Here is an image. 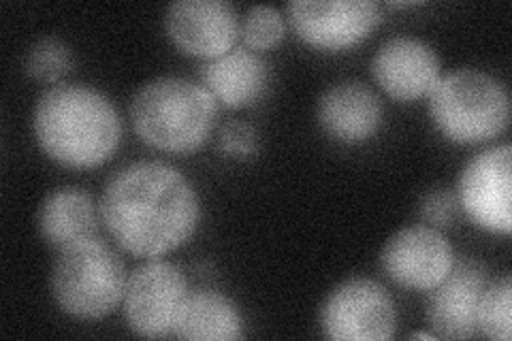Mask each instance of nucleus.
<instances>
[{
	"label": "nucleus",
	"instance_id": "nucleus-1",
	"mask_svg": "<svg viewBox=\"0 0 512 341\" xmlns=\"http://www.w3.org/2000/svg\"><path fill=\"white\" fill-rule=\"evenodd\" d=\"M99 214L118 246L156 258L188 241L199 224V197L165 162H133L111 175Z\"/></svg>",
	"mask_w": 512,
	"mask_h": 341
},
{
	"label": "nucleus",
	"instance_id": "nucleus-2",
	"mask_svg": "<svg viewBox=\"0 0 512 341\" xmlns=\"http://www.w3.org/2000/svg\"><path fill=\"white\" fill-rule=\"evenodd\" d=\"M32 126L41 150L60 165L75 169L103 165L122 139L116 107L103 92L82 84L45 90Z\"/></svg>",
	"mask_w": 512,
	"mask_h": 341
},
{
	"label": "nucleus",
	"instance_id": "nucleus-3",
	"mask_svg": "<svg viewBox=\"0 0 512 341\" xmlns=\"http://www.w3.org/2000/svg\"><path fill=\"white\" fill-rule=\"evenodd\" d=\"M131 120L141 141L163 152H192L216 124V101L201 84L158 77L133 96Z\"/></svg>",
	"mask_w": 512,
	"mask_h": 341
},
{
	"label": "nucleus",
	"instance_id": "nucleus-4",
	"mask_svg": "<svg viewBox=\"0 0 512 341\" xmlns=\"http://www.w3.org/2000/svg\"><path fill=\"white\" fill-rule=\"evenodd\" d=\"M438 131L455 143H485L510 122V96L500 79L478 69H459L438 79L429 94Z\"/></svg>",
	"mask_w": 512,
	"mask_h": 341
},
{
	"label": "nucleus",
	"instance_id": "nucleus-5",
	"mask_svg": "<svg viewBox=\"0 0 512 341\" xmlns=\"http://www.w3.org/2000/svg\"><path fill=\"white\" fill-rule=\"evenodd\" d=\"M122 258L96 237L62 248L52 271V292L60 310L82 320L105 318L124 299Z\"/></svg>",
	"mask_w": 512,
	"mask_h": 341
},
{
	"label": "nucleus",
	"instance_id": "nucleus-6",
	"mask_svg": "<svg viewBox=\"0 0 512 341\" xmlns=\"http://www.w3.org/2000/svg\"><path fill=\"white\" fill-rule=\"evenodd\" d=\"M320 327L335 341H384L397 329V310L382 284L352 278L331 290L320 307Z\"/></svg>",
	"mask_w": 512,
	"mask_h": 341
},
{
	"label": "nucleus",
	"instance_id": "nucleus-7",
	"mask_svg": "<svg viewBox=\"0 0 512 341\" xmlns=\"http://www.w3.org/2000/svg\"><path fill=\"white\" fill-rule=\"evenodd\" d=\"M186 297L188 284L180 267L167 261L137 267L128 275L122 299L128 327L141 337L171 335Z\"/></svg>",
	"mask_w": 512,
	"mask_h": 341
},
{
	"label": "nucleus",
	"instance_id": "nucleus-8",
	"mask_svg": "<svg viewBox=\"0 0 512 341\" xmlns=\"http://www.w3.org/2000/svg\"><path fill=\"white\" fill-rule=\"evenodd\" d=\"M512 148L495 145L476 154L459 175L457 199L466 216L489 233L512 231Z\"/></svg>",
	"mask_w": 512,
	"mask_h": 341
},
{
	"label": "nucleus",
	"instance_id": "nucleus-9",
	"mask_svg": "<svg viewBox=\"0 0 512 341\" xmlns=\"http://www.w3.org/2000/svg\"><path fill=\"white\" fill-rule=\"evenodd\" d=\"M286 15L295 35L320 50L357 45L380 24V7L372 0H293Z\"/></svg>",
	"mask_w": 512,
	"mask_h": 341
},
{
	"label": "nucleus",
	"instance_id": "nucleus-10",
	"mask_svg": "<svg viewBox=\"0 0 512 341\" xmlns=\"http://www.w3.org/2000/svg\"><path fill=\"white\" fill-rule=\"evenodd\" d=\"M380 263L395 284L410 290H431L453 269L455 252L434 226L414 224L384 243Z\"/></svg>",
	"mask_w": 512,
	"mask_h": 341
},
{
	"label": "nucleus",
	"instance_id": "nucleus-11",
	"mask_svg": "<svg viewBox=\"0 0 512 341\" xmlns=\"http://www.w3.org/2000/svg\"><path fill=\"white\" fill-rule=\"evenodd\" d=\"M169 39L184 54L212 60L231 52L239 20L227 0H178L165 15Z\"/></svg>",
	"mask_w": 512,
	"mask_h": 341
},
{
	"label": "nucleus",
	"instance_id": "nucleus-12",
	"mask_svg": "<svg viewBox=\"0 0 512 341\" xmlns=\"http://www.w3.org/2000/svg\"><path fill=\"white\" fill-rule=\"evenodd\" d=\"M487 284V267L474 258H463L431 288L427 318L438 339H470L478 333V303Z\"/></svg>",
	"mask_w": 512,
	"mask_h": 341
},
{
	"label": "nucleus",
	"instance_id": "nucleus-13",
	"mask_svg": "<svg viewBox=\"0 0 512 341\" xmlns=\"http://www.w3.org/2000/svg\"><path fill=\"white\" fill-rule=\"evenodd\" d=\"M378 86L397 101H414L434 90L440 60L434 47L414 37H393L378 47L372 60Z\"/></svg>",
	"mask_w": 512,
	"mask_h": 341
},
{
	"label": "nucleus",
	"instance_id": "nucleus-14",
	"mask_svg": "<svg viewBox=\"0 0 512 341\" xmlns=\"http://www.w3.org/2000/svg\"><path fill=\"white\" fill-rule=\"evenodd\" d=\"M316 116L329 137L342 143H361L380 128L382 103L372 88L350 79L320 96Z\"/></svg>",
	"mask_w": 512,
	"mask_h": 341
},
{
	"label": "nucleus",
	"instance_id": "nucleus-15",
	"mask_svg": "<svg viewBox=\"0 0 512 341\" xmlns=\"http://www.w3.org/2000/svg\"><path fill=\"white\" fill-rule=\"evenodd\" d=\"M201 86L212 94L216 105L242 109L261 99L267 88V62L246 47L205 60L199 71Z\"/></svg>",
	"mask_w": 512,
	"mask_h": 341
},
{
	"label": "nucleus",
	"instance_id": "nucleus-16",
	"mask_svg": "<svg viewBox=\"0 0 512 341\" xmlns=\"http://www.w3.org/2000/svg\"><path fill=\"white\" fill-rule=\"evenodd\" d=\"M39 231L52 248H67L99 231V214L84 190L62 188L52 192L39 209Z\"/></svg>",
	"mask_w": 512,
	"mask_h": 341
},
{
	"label": "nucleus",
	"instance_id": "nucleus-17",
	"mask_svg": "<svg viewBox=\"0 0 512 341\" xmlns=\"http://www.w3.org/2000/svg\"><path fill=\"white\" fill-rule=\"evenodd\" d=\"M171 335L192 341H235L244 337V320L224 295L188 292Z\"/></svg>",
	"mask_w": 512,
	"mask_h": 341
},
{
	"label": "nucleus",
	"instance_id": "nucleus-18",
	"mask_svg": "<svg viewBox=\"0 0 512 341\" xmlns=\"http://www.w3.org/2000/svg\"><path fill=\"white\" fill-rule=\"evenodd\" d=\"M476 329L489 339L510 341L512 337V282L510 275L489 282L480 295Z\"/></svg>",
	"mask_w": 512,
	"mask_h": 341
},
{
	"label": "nucleus",
	"instance_id": "nucleus-19",
	"mask_svg": "<svg viewBox=\"0 0 512 341\" xmlns=\"http://www.w3.org/2000/svg\"><path fill=\"white\" fill-rule=\"evenodd\" d=\"M73 56L67 45L56 37H43L30 45L24 58L26 73L45 84H54L71 71Z\"/></svg>",
	"mask_w": 512,
	"mask_h": 341
},
{
	"label": "nucleus",
	"instance_id": "nucleus-20",
	"mask_svg": "<svg viewBox=\"0 0 512 341\" xmlns=\"http://www.w3.org/2000/svg\"><path fill=\"white\" fill-rule=\"evenodd\" d=\"M239 35L250 50H269L286 35V18L271 5H256L246 11L239 24Z\"/></svg>",
	"mask_w": 512,
	"mask_h": 341
},
{
	"label": "nucleus",
	"instance_id": "nucleus-21",
	"mask_svg": "<svg viewBox=\"0 0 512 341\" xmlns=\"http://www.w3.org/2000/svg\"><path fill=\"white\" fill-rule=\"evenodd\" d=\"M218 148L224 156L250 158L259 148V139H256V131L248 122L229 120L220 128Z\"/></svg>",
	"mask_w": 512,
	"mask_h": 341
},
{
	"label": "nucleus",
	"instance_id": "nucleus-22",
	"mask_svg": "<svg viewBox=\"0 0 512 341\" xmlns=\"http://www.w3.org/2000/svg\"><path fill=\"white\" fill-rule=\"evenodd\" d=\"M457 211H459V199L448 190L429 192L421 201V216L427 222V226H434V229L451 226L457 218Z\"/></svg>",
	"mask_w": 512,
	"mask_h": 341
},
{
	"label": "nucleus",
	"instance_id": "nucleus-23",
	"mask_svg": "<svg viewBox=\"0 0 512 341\" xmlns=\"http://www.w3.org/2000/svg\"><path fill=\"white\" fill-rule=\"evenodd\" d=\"M410 339H427V341H431V339H438V337L434 333H412Z\"/></svg>",
	"mask_w": 512,
	"mask_h": 341
},
{
	"label": "nucleus",
	"instance_id": "nucleus-24",
	"mask_svg": "<svg viewBox=\"0 0 512 341\" xmlns=\"http://www.w3.org/2000/svg\"><path fill=\"white\" fill-rule=\"evenodd\" d=\"M416 5H421V3H391V7H395V9H404V7H416Z\"/></svg>",
	"mask_w": 512,
	"mask_h": 341
}]
</instances>
